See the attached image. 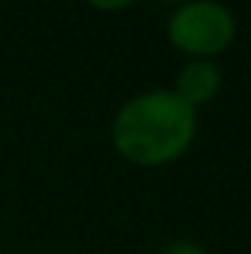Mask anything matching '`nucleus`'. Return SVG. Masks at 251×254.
I'll return each instance as SVG.
<instances>
[{
	"instance_id": "obj_2",
	"label": "nucleus",
	"mask_w": 251,
	"mask_h": 254,
	"mask_svg": "<svg viewBox=\"0 0 251 254\" xmlns=\"http://www.w3.org/2000/svg\"><path fill=\"white\" fill-rule=\"evenodd\" d=\"M166 39L189 60H216L237 39V18L219 0H187L172 9Z\"/></svg>"
},
{
	"instance_id": "obj_5",
	"label": "nucleus",
	"mask_w": 251,
	"mask_h": 254,
	"mask_svg": "<svg viewBox=\"0 0 251 254\" xmlns=\"http://www.w3.org/2000/svg\"><path fill=\"white\" fill-rule=\"evenodd\" d=\"M92 9H98V12H122L127 6H133L136 0H86Z\"/></svg>"
},
{
	"instance_id": "obj_6",
	"label": "nucleus",
	"mask_w": 251,
	"mask_h": 254,
	"mask_svg": "<svg viewBox=\"0 0 251 254\" xmlns=\"http://www.w3.org/2000/svg\"><path fill=\"white\" fill-rule=\"evenodd\" d=\"M160 3H172V6H181V3H187V0H160Z\"/></svg>"
},
{
	"instance_id": "obj_1",
	"label": "nucleus",
	"mask_w": 251,
	"mask_h": 254,
	"mask_svg": "<svg viewBox=\"0 0 251 254\" xmlns=\"http://www.w3.org/2000/svg\"><path fill=\"white\" fill-rule=\"evenodd\" d=\"M198 136V110L172 89H145L116 110L113 151L130 166L160 169L187 157Z\"/></svg>"
},
{
	"instance_id": "obj_4",
	"label": "nucleus",
	"mask_w": 251,
	"mask_h": 254,
	"mask_svg": "<svg viewBox=\"0 0 251 254\" xmlns=\"http://www.w3.org/2000/svg\"><path fill=\"white\" fill-rule=\"evenodd\" d=\"M157 254H207V249L201 243H195V240H172Z\"/></svg>"
},
{
	"instance_id": "obj_3",
	"label": "nucleus",
	"mask_w": 251,
	"mask_h": 254,
	"mask_svg": "<svg viewBox=\"0 0 251 254\" xmlns=\"http://www.w3.org/2000/svg\"><path fill=\"white\" fill-rule=\"evenodd\" d=\"M172 92L181 101H187L189 107H195V110L207 107L222 92V68H219V63L216 60H187L175 74Z\"/></svg>"
}]
</instances>
